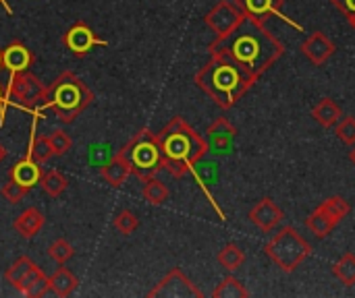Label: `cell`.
Returning a JSON list of instances; mask_svg holds the SVG:
<instances>
[{"label":"cell","mask_w":355,"mask_h":298,"mask_svg":"<svg viewBox=\"0 0 355 298\" xmlns=\"http://www.w3.org/2000/svg\"><path fill=\"white\" fill-rule=\"evenodd\" d=\"M210 54L229 58L258 81L285 54V46L266 29L262 19L245 15L229 35L216 37L210 44Z\"/></svg>","instance_id":"6da1fadb"},{"label":"cell","mask_w":355,"mask_h":298,"mask_svg":"<svg viewBox=\"0 0 355 298\" xmlns=\"http://www.w3.org/2000/svg\"><path fill=\"white\" fill-rule=\"evenodd\" d=\"M162 166L173 178H183L208 153L206 139L181 116H175L158 135Z\"/></svg>","instance_id":"7a4b0ae2"},{"label":"cell","mask_w":355,"mask_h":298,"mask_svg":"<svg viewBox=\"0 0 355 298\" xmlns=\"http://www.w3.org/2000/svg\"><path fill=\"white\" fill-rule=\"evenodd\" d=\"M254 83L256 79L252 75L220 54H210V60L196 75V85L212 97L220 110H231Z\"/></svg>","instance_id":"3957f363"},{"label":"cell","mask_w":355,"mask_h":298,"mask_svg":"<svg viewBox=\"0 0 355 298\" xmlns=\"http://www.w3.org/2000/svg\"><path fill=\"white\" fill-rule=\"evenodd\" d=\"M92 102L94 91L85 85V81L75 73L64 71L48 85L46 97L40 106V114L52 110L62 124H71L85 108H89Z\"/></svg>","instance_id":"277c9868"},{"label":"cell","mask_w":355,"mask_h":298,"mask_svg":"<svg viewBox=\"0 0 355 298\" xmlns=\"http://www.w3.org/2000/svg\"><path fill=\"white\" fill-rule=\"evenodd\" d=\"M266 257L285 274H293L310 255L312 245L291 226H283L264 247Z\"/></svg>","instance_id":"5b68a950"},{"label":"cell","mask_w":355,"mask_h":298,"mask_svg":"<svg viewBox=\"0 0 355 298\" xmlns=\"http://www.w3.org/2000/svg\"><path fill=\"white\" fill-rule=\"evenodd\" d=\"M129 160L131 172L139 180H148L156 176L164 166H162V153L158 145V137L150 129L137 131L123 147H121Z\"/></svg>","instance_id":"8992f818"},{"label":"cell","mask_w":355,"mask_h":298,"mask_svg":"<svg viewBox=\"0 0 355 298\" xmlns=\"http://www.w3.org/2000/svg\"><path fill=\"white\" fill-rule=\"evenodd\" d=\"M46 89H48V85H44L40 81V77H35L29 71L10 75L8 85L4 89V97H2L0 127H4L6 106H15V108L19 106L27 112H33V116H40V106L46 97Z\"/></svg>","instance_id":"52a82bcc"},{"label":"cell","mask_w":355,"mask_h":298,"mask_svg":"<svg viewBox=\"0 0 355 298\" xmlns=\"http://www.w3.org/2000/svg\"><path fill=\"white\" fill-rule=\"evenodd\" d=\"M150 298H202L204 292L179 270L173 268L158 284L148 292Z\"/></svg>","instance_id":"ba28073f"},{"label":"cell","mask_w":355,"mask_h":298,"mask_svg":"<svg viewBox=\"0 0 355 298\" xmlns=\"http://www.w3.org/2000/svg\"><path fill=\"white\" fill-rule=\"evenodd\" d=\"M243 17H245V12L237 6V2L220 0L206 12L204 23L216 33V37H225L243 21Z\"/></svg>","instance_id":"9c48e42d"},{"label":"cell","mask_w":355,"mask_h":298,"mask_svg":"<svg viewBox=\"0 0 355 298\" xmlns=\"http://www.w3.org/2000/svg\"><path fill=\"white\" fill-rule=\"evenodd\" d=\"M206 143L208 151L214 156H229L233 151V141L237 135V129L227 120V118H216L206 133Z\"/></svg>","instance_id":"30bf717a"},{"label":"cell","mask_w":355,"mask_h":298,"mask_svg":"<svg viewBox=\"0 0 355 298\" xmlns=\"http://www.w3.org/2000/svg\"><path fill=\"white\" fill-rule=\"evenodd\" d=\"M62 44L67 46L69 52H73L75 56H85L92 48L96 46H106L104 39L96 37V33L85 25V23H75L64 35H62Z\"/></svg>","instance_id":"8fae6325"},{"label":"cell","mask_w":355,"mask_h":298,"mask_svg":"<svg viewBox=\"0 0 355 298\" xmlns=\"http://www.w3.org/2000/svg\"><path fill=\"white\" fill-rule=\"evenodd\" d=\"M283 220H285L283 209H281L270 197L260 199V201L250 209V222H252L256 228H260L262 232H272Z\"/></svg>","instance_id":"7c38bea8"},{"label":"cell","mask_w":355,"mask_h":298,"mask_svg":"<svg viewBox=\"0 0 355 298\" xmlns=\"http://www.w3.org/2000/svg\"><path fill=\"white\" fill-rule=\"evenodd\" d=\"M302 52H304V56H306L312 64L322 66V64L337 52V46H335V41H333L324 31H314V33H310V35L304 39Z\"/></svg>","instance_id":"4fadbf2b"},{"label":"cell","mask_w":355,"mask_h":298,"mask_svg":"<svg viewBox=\"0 0 355 298\" xmlns=\"http://www.w3.org/2000/svg\"><path fill=\"white\" fill-rule=\"evenodd\" d=\"M237 2V6L248 15V17H256V19H266V17H281L283 21H287V23H291L295 29H300L302 31V27L297 25V23H293L291 19H285V15H283V4H285V0H235Z\"/></svg>","instance_id":"5bb4252c"},{"label":"cell","mask_w":355,"mask_h":298,"mask_svg":"<svg viewBox=\"0 0 355 298\" xmlns=\"http://www.w3.org/2000/svg\"><path fill=\"white\" fill-rule=\"evenodd\" d=\"M33 64V54L23 41H12L2 50V68H6L10 75L23 73Z\"/></svg>","instance_id":"9a60e30c"},{"label":"cell","mask_w":355,"mask_h":298,"mask_svg":"<svg viewBox=\"0 0 355 298\" xmlns=\"http://www.w3.org/2000/svg\"><path fill=\"white\" fill-rule=\"evenodd\" d=\"M100 174H102V178H104L112 189L123 187V183H125V180L129 178V174H131V166H129V160H127L125 151L119 149V151L100 168Z\"/></svg>","instance_id":"2e32d148"},{"label":"cell","mask_w":355,"mask_h":298,"mask_svg":"<svg viewBox=\"0 0 355 298\" xmlns=\"http://www.w3.org/2000/svg\"><path fill=\"white\" fill-rule=\"evenodd\" d=\"M40 176H42V168L29 156L10 168V180H15L17 185L25 187V189H33L35 185H40Z\"/></svg>","instance_id":"e0dca14e"},{"label":"cell","mask_w":355,"mask_h":298,"mask_svg":"<svg viewBox=\"0 0 355 298\" xmlns=\"http://www.w3.org/2000/svg\"><path fill=\"white\" fill-rule=\"evenodd\" d=\"M193 174H196V180H198V185L202 187V191L206 193V197L210 199V203H212V207L216 209V214H218V218L220 220H227L225 218V214H223V209L216 205V201L212 199V195H210V191H208V187L210 185H214L216 180H218V166H216V162H198L196 166H193V170H191Z\"/></svg>","instance_id":"ac0fdd59"},{"label":"cell","mask_w":355,"mask_h":298,"mask_svg":"<svg viewBox=\"0 0 355 298\" xmlns=\"http://www.w3.org/2000/svg\"><path fill=\"white\" fill-rule=\"evenodd\" d=\"M44 214L37 207H29L25 209L21 216H17V220L12 222V228L17 230V234H21L23 239H33L35 234H40V230L44 228Z\"/></svg>","instance_id":"d6986e66"},{"label":"cell","mask_w":355,"mask_h":298,"mask_svg":"<svg viewBox=\"0 0 355 298\" xmlns=\"http://www.w3.org/2000/svg\"><path fill=\"white\" fill-rule=\"evenodd\" d=\"M312 118L324 127V129H333L339 120H341V108L333 97H322L318 100V104L312 108Z\"/></svg>","instance_id":"ffe728a7"},{"label":"cell","mask_w":355,"mask_h":298,"mask_svg":"<svg viewBox=\"0 0 355 298\" xmlns=\"http://www.w3.org/2000/svg\"><path fill=\"white\" fill-rule=\"evenodd\" d=\"M77 286H79L77 276H75L71 270H67V268H58V270L50 276V290H52L56 297H71V295L77 290Z\"/></svg>","instance_id":"44dd1931"},{"label":"cell","mask_w":355,"mask_h":298,"mask_svg":"<svg viewBox=\"0 0 355 298\" xmlns=\"http://www.w3.org/2000/svg\"><path fill=\"white\" fill-rule=\"evenodd\" d=\"M23 297L27 298H40L44 297L46 292H50V278L42 272V268H35L23 282L21 290Z\"/></svg>","instance_id":"7402d4cb"},{"label":"cell","mask_w":355,"mask_h":298,"mask_svg":"<svg viewBox=\"0 0 355 298\" xmlns=\"http://www.w3.org/2000/svg\"><path fill=\"white\" fill-rule=\"evenodd\" d=\"M216 259H218L220 268H225L227 272L233 274V272L241 270V266L245 263V253H243V249H241L237 243H227V245L218 251Z\"/></svg>","instance_id":"603a6c76"},{"label":"cell","mask_w":355,"mask_h":298,"mask_svg":"<svg viewBox=\"0 0 355 298\" xmlns=\"http://www.w3.org/2000/svg\"><path fill=\"white\" fill-rule=\"evenodd\" d=\"M37 266L29 259V257H19L8 270H6V274H4V280L12 286V288H17V290H21V286H23V282H25V278L35 270Z\"/></svg>","instance_id":"cb8c5ba5"},{"label":"cell","mask_w":355,"mask_h":298,"mask_svg":"<svg viewBox=\"0 0 355 298\" xmlns=\"http://www.w3.org/2000/svg\"><path fill=\"white\" fill-rule=\"evenodd\" d=\"M67 185H69L67 176H64L62 172L54 170V168L42 172V176H40V187H42V191H44L48 197H60V195L64 193Z\"/></svg>","instance_id":"d4e9b609"},{"label":"cell","mask_w":355,"mask_h":298,"mask_svg":"<svg viewBox=\"0 0 355 298\" xmlns=\"http://www.w3.org/2000/svg\"><path fill=\"white\" fill-rule=\"evenodd\" d=\"M168 189L162 180H158L156 176L144 180V189H141V197L146 203L150 205H164L168 201Z\"/></svg>","instance_id":"484cf974"},{"label":"cell","mask_w":355,"mask_h":298,"mask_svg":"<svg viewBox=\"0 0 355 298\" xmlns=\"http://www.w3.org/2000/svg\"><path fill=\"white\" fill-rule=\"evenodd\" d=\"M306 226H308V230L314 234V236H318V239H327L333 230H335V222L322 212V209H314L308 218H306Z\"/></svg>","instance_id":"4316f807"},{"label":"cell","mask_w":355,"mask_h":298,"mask_svg":"<svg viewBox=\"0 0 355 298\" xmlns=\"http://www.w3.org/2000/svg\"><path fill=\"white\" fill-rule=\"evenodd\" d=\"M318 209H322L335 224H339L341 220H345L347 216H349V212H352V205H349V201L347 199H343V197H329L327 201H322L320 205H318Z\"/></svg>","instance_id":"83f0119b"},{"label":"cell","mask_w":355,"mask_h":298,"mask_svg":"<svg viewBox=\"0 0 355 298\" xmlns=\"http://www.w3.org/2000/svg\"><path fill=\"white\" fill-rule=\"evenodd\" d=\"M333 276L347 288L355 286V255L345 253L335 266H333Z\"/></svg>","instance_id":"f1b7e54d"},{"label":"cell","mask_w":355,"mask_h":298,"mask_svg":"<svg viewBox=\"0 0 355 298\" xmlns=\"http://www.w3.org/2000/svg\"><path fill=\"white\" fill-rule=\"evenodd\" d=\"M214 298H248L250 290L241 284V280H237L235 276L225 278L212 292Z\"/></svg>","instance_id":"f546056e"},{"label":"cell","mask_w":355,"mask_h":298,"mask_svg":"<svg viewBox=\"0 0 355 298\" xmlns=\"http://www.w3.org/2000/svg\"><path fill=\"white\" fill-rule=\"evenodd\" d=\"M52 156H54V151H52L50 139H48L46 135H35V139L31 137V143H29V158H33L37 164H44V162H48Z\"/></svg>","instance_id":"4dcf8cb0"},{"label":"cell","mask_w":355,"mask_h":298,"mask_svg":"<svg viewBox=\"0 0 355 298\" xmlns=\"http://www.w3.org/2000/svg\"><path fill=\"white\" fill-rule=\"evenodd\" d=\"M112 226H114L123 236H129V234H133V232L139 228V220H137V216H135L131 209H121V212L114 216Z\"/></svg>","instance_id":"1f68e13d"},{"label":"cell","mask_w":355,"mask_h":298,"mask_svg":"<svg viewBox=\"0 0 355 298\" xmlns=\"http://www.w3.org/2000/svg\"><path fill=\"white\" fill-rule=\"evenodd\" d=\"M75 255V249L71 243H67L64 239H56L50 247H48V257L52 261H56L58 266H64L71 257Z\"/></svg>","instance_id":"d6a6232c"},{"label":"cell","mask_w":355,"mask_h":298,"mask_svg":"<svg viewBox=\"0 0 355 298\" xmlns=\"http://www.w3.org/2000/svg\"><path fill=\"white\" fill-rule=\"evenodd\" d=\"M48 139H50V145H52V151H54L56 158L67 156L71 151V147H73L71 135H67V131H62V129H54Z\"/></svg>","instance_id":"836d02e7"},{"label":"cell","mask_w":355,"mask_h":298,"mask_svg":"<svg viewBox=\"0 0 355 298\" xmlns=\"http://www.w3.org/2000/svg\"><path fill=\"white\" fill-rule=\"evenodd\" d=\"M335 135L341 143L345 145H355V116H345L337 129H335Z\"/></svg>","instance_id":"e575fe53"},{"label":"cell","mask_w":355,"mask_h":298,"mask_svg":"<svg viewBox=\"0 0 355 298\" xmlns=\"http://www.w3.org/2000/svg\"><path fill=\"white\" fill-rule=\"evenodd\" d=\"M27 191L29 189H25V187H21V185H17L15 180H8L4 187H2V195H4V199L8 201V203H19V201H23V197L27 195Z\"/></svg>","instance_id":"d590c367"},{"label":"cell","mask_w":355,"mask_h":298,"mask_svg":"<svg viewBox=\"0 0 355 298\" xmlns=\"http://www.w3.org/2000/svg\"><path fill=\"white\" fill-rule=\"evenodd\" d=\"M331 2L355 29V0H331Z\"/></svg>","instance_id":"8d00e7d4"},{"label":"cell","mask_w":355,"mask_h":298,"mask_svg":"<svg viewBox=\"0 0 355 298\" xmlns=\"http://www.w3.org/2000/svg\"><path fill=\"white\" fill-rule=\"evenodd\" d=\"M106 149H108V145H102V149H100V151H98V147L94 145V147H92L89 162H92L94 166H100V168H102V166L112 158V153H110V151H106Z\"/></svg>","instance_id":"74e56055"},{"label":"cell","mask_w":355,"mask_h":298,"mask_svg":"<svg viewBox=\"0 0 355 298\" xmlns=\"http://www.w3.org/2000/svg\"><path fill=\"white\" fill-rule=\"evenodd\" d=\"M0 6H2L8 15H12V6L8 4V0H0Z\"/></svg>","instance_id":"f35d334b"},{"label":"cell","mask_w":355,"mask_h":298,"mask_svg":"<svg viewBox=\"0 0 355 298\" xmlns=\"http://www.w3.org/2000/svg\"><path fill=\"white\" fill-rule=\"evenodd\" d=\"M349 162L355 166V145L352 147V151H349Z\"/></svg>","instance_id":"ab89813d"},{"label":"cell","mask_w":355,"mask_h":298,"mask_svg":"<svg viewBox=\"0 0 355 298\" xmlns=\"http://www.w3.org/2000/svg\"><path fill=\"white\" fill-rule=\"evenodd\" d=\"M2 97H4V89L0 87V110H2Z\"/></svg>","instance_id":"60d3db41"},{"label":"cell","mask_w":355,"mask_h":298,"mask_svg":"<svg viewBox=\"0 0 355 298\" xmlns=\"http://www.w3.org/2000/svg\"><path fill=\"white\" fill-rule=\"evenodd\" d=\"M2 158H4V149L0 147V160H2Z\"/></svg>","instance_id":"b9f144b4"},{"label":"cell","mask_w":355,"mask_h":298,"mask_svg":"<svg viewBox=\"0 0 355 298\" xmlns=\"http://www.w3.org/2000/svg\"><path fill=\"white\" fill-rule=\"evenodd\" d=\"M0 68H2V52H0Z\"/></svg>","instance_id":"7bdbcfd3"}]
</instances>
